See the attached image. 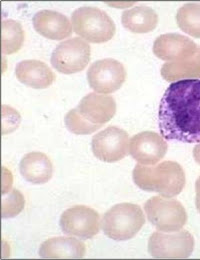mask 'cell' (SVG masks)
Wrapping results in <instances>:
<instances>
[{
  "label": "cell",
  "instance_id": "7",
  "mask_svg": "<svg viewBox=\"0 0 200 260\" xmlns=\"http://www.w3.org/2000/svg\"><path fill=\"white\" fill-rule=\"evenodd\" d=\"M91 48L87 41L79 37L61 42L52 52L51 64L63 74L82 71L90 61Z\"/></svg>",
  "mask_w": 200,
  "mask_h": 260
},
{
  "label": "cell",
  "instance_id": "3",
  "mask_svg": "<svg viewBox=\"0 0 200 260\" xmlns=\"http://www.w3.org/2000/svg\"><path fill=\"white\" fill-rule=\"evenodd\" d=\"M134 181L142 190L171 198L183 190L185 173L181 165L174 161H163L154 166L137 164L134 167Z\"/></svg>",
  "mask_w": 200,
  "mask_h": 260
},
{
  "label": "cell",
  "instance_id": "12",
  "mask_svg": "<svg viewBox=\"0 0 200 260\" xmlns=\"http://www.w3.org/2000/svg\"><path fill=\"white\" fill-rule=\"evenodd\" d=\"M166 141L156 132H140L130 140L129 153L142 165H155L166 154Z\"/></svg>",
  "mask_w": 200,
  "mask_h": 260
},
{
  "label": "cell",
  "instance_id": "14",
  "mask_svg": "<svg viewBox=\"0 0 200 260\" xmlns=\"http://www.w3.org/2000/svg\"><path fill=\"white\" fill-rule=\"evenodd\" d=\"M34 26L40 35L51 40H62L72 33V23L62 13L41 10L34 17Z\"/></svg>",
  "mask_w": 200,
  "mask_h": 260
},
{
  "label": "cell",
  "instance_id": "4",
  "mask_svg": "<svg viewBox=\"0 0 200 260\" xmlns=\"http://www.w3.org/2000/svg\"><path fill=\"white\" fill-rule=\"evenodd\" d=\"M144 223V213L140 206L134 203H120L104 214L101 228L107 237L124 241L134 238Z\"/></svg>",
  "mask_w": 200,
  "mask_h": 260
},
{
  "label": "cell",
  "instance_id": "15",
  "mask_svg": "<svg viewBox=\"0 0 200 260\" xmlns=\"http://www.w3.org/2000/svg\"><path fill=\"white\" fill-rule=\"evenodd\" d=\"M16 78L23 84L34 89L49 87L55 80L50 67L39 60H23L15 68Z\"/></svg>",
  "mask_w": 200,
  "mask_h": 260
},
{
  "label": "cell",
  "instance_id": "11",
  "mask_svg": "<svg viewBox=\"0 0 200 260\" xmlns=\"http://www.w3.org/2000/svg\"><path fill=\"white\" fill-rule=\"evenodd\" d=\"M59 224L64 234L90 239L99 232V214L91 207L75 205L61 214Z\"/></svg>",
  "mask_w": 200,
  "mask_h": 260
},
{
  "label": "cell",
  "instance_id": "13",
  "mask_svg": "<svg viewBox=\"0 0 200 260\" xmlns=\"http://www.w3.org/2000/svg\"><path fill=\"white\" fill-rule=\"evenodd\" d=\"M198 45L186 36L168 33L157 37L153 44L154 54L167 62L179 61L193 56Z\"/></svg>",
  "mask_w": 200,
  "mask_h": 260
},
{
  "label": "cell",
  "instance_id": "23",
  "mask_svg": "<svg viewBox=\"0 0 200 260\" xmlns=\"http://www.w3.org/2000/svg\"><path fill=\"white\" fill-rule=\"evenodd\" d=\"M195 191H196L195 204H196V207H197V209L200 212V176L198 177V179L196 180V183H195Z\"/></svg>",
  "mask_w": 200,
  "mask_h": 260
},
{
  "label": "cell",
  "instance_id": "16",
  "mask_svg": "<svg viewBox=\"0 0 200 260\" xmlns=\"http://www.w3.org/2000/svg\"><path fill=\"white\" fill-rule=\"evenodd\" d=\"M85 253V244L74 237L50 238L39 248L42 258H82Z\"/></svg>",
  "mask_w": 200,
  "mask_h": 260
},
{
  "label": "cell",
  "instance_id": "19",
  "mask_svg": "<svg viewBox=\"0 0 200 260\" xmlns=\"http://www.w3.org/2000/svg\"><path fill=\"white\" fill-rule=\"evenodd\" d=\"M161 75L167 81L200 78V46L196 53L186 59L166 62L162 65Z\"/></svg>",
  "mask_w": 200,
  "mask_h": 260
},
{
  "label": "cell",
  "instance_id": "8",
  "mask_svg": "<svg viewBox=\"0 0 200 260\" xmlns=\"http://www.w3.org/2000/svg\"><path fill=\"white\" fill-rule=\"evenodd\" d=\"M194 249V238L187 230L173 234L153 232L148 241V252L154 258H188Z\"/></svg>",
  "mask_w": 200,
  "mask_h": 260
},
{
  "label": "cell",
  "instance_id": "9",
  "mask_svg": "<svg viewBox=\"0 0 200 260\" xmlns=\"http://www.w3.org/2000/svg\"><path fill=\"white\" fill-rule=\"evenodd\" d=\"M126 70L123 64L112 58L95 61L87 71L89 86L101 94L117 91L125 82Z\"/></svg>",
  "mask_w": 200,
  "mask_h": 260
},
{
  "label": "cell",
  "instance_id": "24",
  "mask_svg": "<svg viewBox=\"0 0 200 260\" xmlns=\"http://www.w3.org/2000/svg\"><path fill=\"white\" fill-rule=\"evenodd\" d=\"M193 157H194L195 161L200 165V143L197 144L193 149Z\"/></svg>",
  "mask_w": 200,
  "mask_h": 260
},
{
  "label": "cell",
  "instance_id": "6",
  "mask_svg": "<svg viewBox=\"0 0 200 260\" xmlns=\"http://www.w3.org/2000/svg\"><path fill=\"white\" fill-rule=\"evenodd\" d=\"M144 210L149 222L159 231H178L187 222L186 210L178 200L153 196L146 201Z\"/></svg>",
  "mask_w": 200,
  "mask_h": 260
},
{
  "label": "cell",
  "instance_id": "10",
  "mask_svg": "<svg viewBox=\"0 0 200 260\" xmlns=\"http://www.w3.org/2000/svg\"><path fill=\"white\" fill-rule=\"evenodd\" d=\"M91 147L94 156L101 161L116 162L128 154L129 136L123 129L109 126L93 136Z\"/></svg>",
  "mask_w": 200,
  "mask_h": 260
},
{
  "label": "cell",
  "instance_id": "2",
  "mask_svg": "<svg viewBox=\"0 0 200 260\" xmlns=\"http://www.w3.org/2000/svg\"><path fill=\"white\" fill-rule=\"evenodd\" d=\"M116 112L114 98L92 92L81 99L78 106L68 111L64 122L74 134L86 135L100 129Z\"/></svg>",
  "mask_w": 200,
  "mask_h": 260
},
{
  "label": "cell",
  "instance_id": "18",
  "mask_svg": "<svg viewBox=\"0 0 200 260\" xmlns=\"http://www.w3.org/2000/svg\"><path fill=\"white\" fill-rule=\"evenodd\" d=\"M123 26L134 33H147L155 29L158 23V15L148 6H136L122 13Z\"/></svg>",
  "mask_w": 200,
  "mask_h": 260
},
{
  "label": "cell",
  "instance_id": "22",
  "mask_svg": "<svg viewBox=\"0 0 200 260\" xmlns=\"http://www.w3.org/2000/svg\"><path fill=\"white\" fill-rule=\"evenodd\" d=\"M25 200L22 193L17 189H12L9 193L2 194V217L12 218L18 215L24 208Z\"/></svg>",
  "mask_w": 200,
  "mask_h": 260
},
{
  "label": "cell",
  "instance_id": "5",
  "mask_svg": "<svg viewBox=\"0 0 200 260\" xmlns=\"http://www.w3.org/2000/svg\"><path fill=\"white\" fill-rule=\"evenodd\" d=\"M71 22L76 34L91 43H105L112 39L116 31L112 18L97 7L76 9L72 13Z\"/></svg>",
  "mask_w": 200,
  "mask_h": 260
},
{
  "label": "cell",
  "instance_id": "1",
  "mask_svg": "<svg viewBox=\"0 0 200 260\" xmlns=\"http://www.w3.org/2000/svg\"><path fill=\"white\" fill-rule=\"evenodd\" d=\"M158 126L163 138L200 143V79L172 82L161 98Z\"/></svg>",
  "mask_w": 200,
  "mask_h": 260
},
{
  "label": "cell",
  "instance_id": "21",
  "mask_svg": "<svg viewBox=\"0 0 200 260\" xmlns=\"http://www.w3.org/2000/svg\"><path fill=\"white\" fill-rule=\"evenodd\" d=\"M176 21L183 32L200 38V4L186 3L182 5L177 11Z\"/></svg>",
  "mask_w": 200,
  "mask_h": 260
},
{
  "label": "cell",
  "instance_id": "17",
  "mask_svg": "<svg viewBox=\"0 0 200 260\" xmlns=\"http://www.w3.org/2000/svg\"><path fill=\"white\" fill-rule=\"evenodd\" d=\"M21 175L30 183L43 184L48 182L53 173L51 160L42 152L27 153L20 161Z\"/></svg>",
  "mask_w": 200,
  "mask_h": 260
},
{
  "label": "cell",
  "instance_id": "20",
  "mask_svg": "<svg viewBox=\"0 0 200 260\" xmlns=\"http://www.w3.org/2000/svg\"><path fill=\"white\" fill-rule=\"evenodd\" d=\"M2 53L13 54L20 50L24 42V31L22 25L15 20L2 21Z\"/></svg>",
  "mask_w": 200,
  "mask_h": 260
}]
</instances>
